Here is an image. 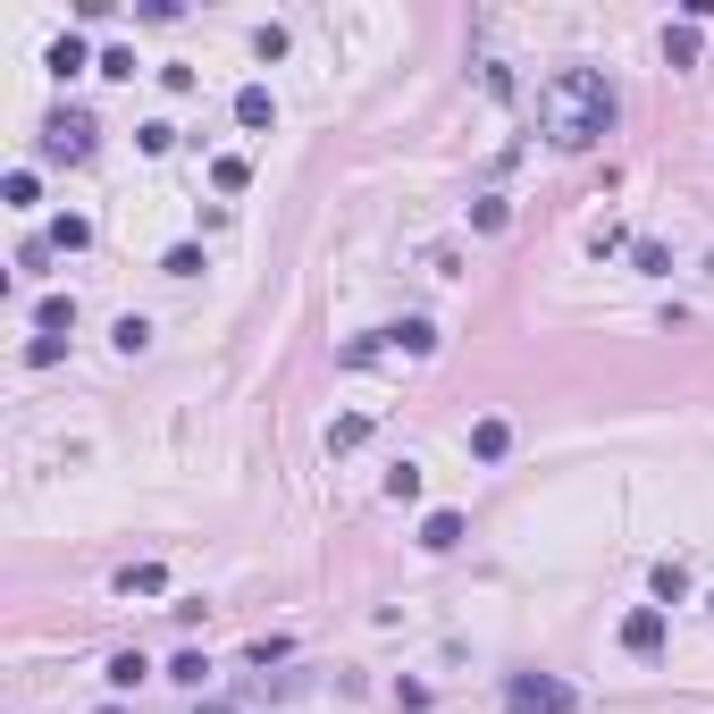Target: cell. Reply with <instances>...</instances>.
Here are the masks:
<instances>
[{"instance_id":"obj_1","label":"cell","mask_w":714,"mask_h":714,"mask_svg":"<svg viewBox=\"0 0 714 714\" xmlns=\"http://www.w3.org/2000/svg\"><path fill=\"white\" fill-rule=\"evenodd\" d=\"M538 127H547V143H563V152L605 143V135H614V85H605L597 67H554L547 85H538Z\"/></svg>"},{"instance_id":"obj_2","label":"cell","mask_w":714,"mask_h":714,"mask_svg":"<svg viewBox=\"0 0 714 714\" xmlns=\"http://www.w3.org/2000/svg\"><path fill=\"white\" fill-rule=\"evenodd\" d=\"M505 714H581V689L554 673H505Z\"/></svg>"},{"instance_id":"obj_3","label":"cell","mask_w":714,"mask_h":714,"mask_svg":"<svg viewBox=\"0 0 714 714\" xmlns=\"http://www.w3.org/2000/svg\"><path fill=\"white\" fill-rule=\"evenodd\" d=\"M93 152V118L85 110H51V127H42V161H85Z\"/></svg>"},{"instance_id":"obj_4","label":"cell","mask_w":714,"mask_h":714,"mask_svg":"<svg viewBox=\"0 0 714 714\" xmlns=\"http://www.w3.org/2000/svg\"><path fill=\"white\" fill-rule=\"evenodd\" d=\"M622 648H630V655H655V648H664V605H639V614H622Z\"/></svg>"},{"instance_id":"obj_5","label":"cell","mask_w":714,"mask_h":714,"mask_svg":"<svg viewBox=\"0 0 714 714\" xmlns=\"http://www.w3.org/2000/svg\"><path fill=\"white\" fill-rule=\"evenodd\" d=\"M269 118H278V101H269V85H244V93H235V127H269Z\"/></svg>"},{"instance_id":"obj_6","label":"cell","mask_w":714,"mask_h":714,"mask_svg":"<svg viewBox=\"0 0 714 714\" xmlns=\"http://www.w3.org/2000/svg\"><path fill=\"white\" fill-rule=\"evenodd\" d=\"M421 547H429V554L462 547V513H455V505H446V513H429V521H421Z\"/></svg>"},{"instance_id":"obj_7","label":"cell","mask_w":714,"mask_h":714,"mask_svg":"<svg viewBox=\"0 0 714 714\" xmlns=\"http://www.w3.org/2000/svg\"><path fill=\"white\" fill-rule=\"evenodd\" d=\"M370 446V412H345V421H328V455H354Z\"/></svg>"},{"instance_id":"obj_8","label":"cell","mask_w":714,"mask_h":714,"mask_svg":"<svg viewBox=\"0 0 714 714\" xmlns=\"http://www.w3.org/2000/svg\"><path fill=\"white\" fill-rule=\"evenodd\" d=\"M211 186H219V194H244V186H253V161H244V152H219V161H211Z\"/></svg>"},{"instance_id":"obj_9","label":"cell","mask_w":714,"mask_h":714,"mask_svg":"<svg viewBox=\"0 0 714 714\" xmlns=\"http://www.w3.org/2000/svg\"><path fill=\"white\" fill-rule=\"evenodd\" d=\"M34 328H42V336H76V303H67V294H42Z\"/></svg>"},{"instance_id":"obj_10","label":"cell","mask_w":714,"mask_h":714,"mask_svg":"<svg viewBox=\"0 0 714 714\" xmlns=\"http://www.w3.org/2000/svg\"><path fill=\"white\" fill-rule=\"evenodd\" d=\"M505 446H513V429H505V421H480V429H471V455H480V462H505Z\"/></svg>"},{"instance_id":"obj_11","label":"cell","mask_w":714,"mask_h":714,"mask_svg":"<svg viewBox=\"0 0 714 714\" xmlns=\"http://www.w3.org/2000/svg\"><path fill=\"white\" fill-rule=\"evenodd\" d=\"M118 588H127V597H161L168 572H161V563H127V572H118Z\"/></svg>"},{"instance_id":"obj_12","label":"cell","mask_w":714,"mask_h":714,"mask_svg":"<svg viewBox=\"0 0 714 714\" xmlns=\"http://www.w3.org/2000/svg\"><path fill=\"white\" fill-rule=\"evenodd\" d=\"M85 244H93V219H76V211H67L60 228H51V253H85Z\"/></svg>"},{"instance_id":"obj_13","label":"cell","mask_w":714,"mask_h":714,"mask_svg":"<svg viewBox=\"0 0 714 714\" xmlns=\"http://www.w3.org/2000/svg\"><path fill=\"white\" fill-rule=\"evenodd\" d=\"M655 597L681 605V597H689V563H655Z\"/></svg>"},{"instance_id":"obj_14","label":"cell","mask_w":714,"mask_h":714,"mask_svg":"<svg viewBox=\"0 0 714 714\" xmlns=\"http://www.w3.org/2000/svg\"><path fill=\"white\" fill-rule=\"evenodd\" d=\"M664 60H673V67H698V26H673V34H664Z\"/></svg>"},{"instance_id":"obj_15","label":"cell","mask_w":714,"mask_h":714,"mask_svg":"<svg viewBox=\"0 0 714 714\" xmlns=\"http://www.w3.org/2000/svg\"><path fill=\"white\" fill-rule=\"evenodd\" d=\"M387 496H395V505H412V496H421V462H395V471H387Z\"/></svg>"},{"instance_id":"obj_16","label":"cell","mask_w":714,"mask_h":714,"mask_svg":"<svg viewBox=\"0 0 714 714\" xmlns=\"http://www.w3.org/2000/svg\"><path fill=\"white\" fill-rule=\"evenodd\" d=\"M51 67H60V76H76V67H93V60H85V42H76V34H60V42H51Z\"/></svg>"},{"instance_id":"obj_17","label":"cell","mask_w":714,"mask_h":714,"mask_svg":"<svg viewBox=\"0 0 714 714\" xmlns=\"http://www.w3.org/2000/svg\"><path fill=\"white\" fill-rule=\"evenodd\" d=\"M135 143H143V152H168V143H177V127H168V118H143V127H135Z\"/></svg>"},{"instance_id":"obj_18","label":"cell","mask_w":714,"mask_h":714,"mask_svg":"<svg viewBox=\"0 0 714 714\" xmlns=\"http://www.w3.org/2000/svg\"><path fill=\"white\" fill-rule=\"evenodd\" d=\"M630 260H639V269H648V278H664V269H673V260H664V244H655V235H639V244H630Z\"/></svg>"},{"instance_id":"obj_19","label":"cell","mask_w":714,"mask_h":714,"mask_svg":"<svg viewBox=\"0 0 714 714\" xmlns=\"http://www.w3.org/2000/svg\"><path fill=\"white\" fill-rule=\"evenodd\" d=\"M143 345H152V320H135V311H127V320H118V354H143Z\"/></svg>"},{"instance_id":"obj_20","label":"cell","mask_w":714,"mask_h":714,"mask_svg":"<svg viewBox=\"0 0 714 714\" xmlns=\"http://www.w3.org/2000/svg\"><path fill=\"white\" fill-rule=\"evenodd\" d=\"M110 681L135 689V681H143V655H135V648H127V655H110Z\"/></svg>"},{"instance_id":"obj_21","label":"cell","mask_w":714,"mask_h":714,"mask_svg":"<svg viewBox=\"0 0 714 714\" xmlns=\"http://www.w3.org/2000/svg\"><path fill=\"white\" fill-rule=\"evenodd\" d=\"M202 673H211V664H202V648H186L177 664H168V681H194V689H202Z\"/></svg>"},{"instance_id":"obj_22","label":"cell","mask_w":714,"mask_h":714,"mask_svg":"<svg viewBox=\"0 0 714 714\" xmlns=\"http://www.w3.org/2000/svg\"><path fill=\"white\" fill-rule=\"evenodd\" d=\"M161 269H168V278H202V253H194V244H177V253H168Z\"/></svg>"},{"instance_id":"obj_23","label":"cell","mask_w":714,"mask_h":714,"mask_svg":"<svg viewBox=\"0 0 714 714\" xmlns=\"http://www.w3.org/2000/svg\"><path fill=\"white\" fill-rule=\"evenodd\" d=\"M93 67H101V76H135V51H127V42H110V51H101Z\"/></svg>"},{"instance_id":"obj_24","label":"cell","mask_w":714,"mask_h":714,"mask_svg":"<svg viewBox=\"0 0 714 714\" xmlns=\"http://www.w3.org/2000/svg\"><path fill=\"white\" fill-rule=\"evenodd\" d=\"M706 614H714V597H706Z\"/></svg>"}]
</instances>
